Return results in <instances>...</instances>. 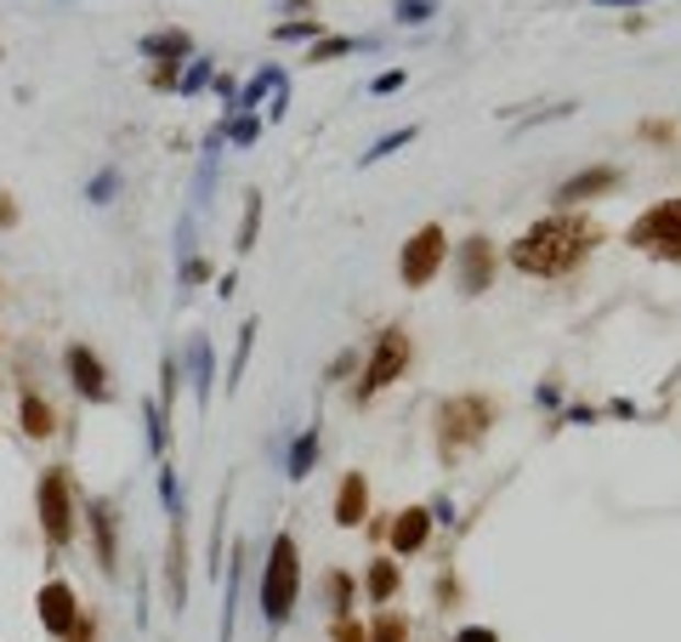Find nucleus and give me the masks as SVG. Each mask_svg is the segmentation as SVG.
<instances>
[{"instance_id": "f03ea898", "label": "nucleus", "mask_w": 681, "mask_h": 642, "mask_svg": "<svg viewBox=\"0 0 681 642\" xmlns=\"http://www.w3.org/2000/svg\"><path fill=\"white\" fill-rule=\"evenodd\" d=\"M295 591H301V563H295V540L279 534L267 552V574H261V615L267 626H284L295 615Z\"/></svg>"}, {"instance_id": "20e7f679", "label": "nucleus", "mask_w": 681, "mask_h": 642, "mask_svg": "<svg viewBox=\"0 0 681 642\" xmlns=\"http://www.w3.org/2000/svg\"><path fill=\"white\" fill-rule=\"evenodd\" d=\"M630 245L636 251H654V256H681V199H665V206L647 211L630 228Z\"/></svg>"}, {"instance_id": "2f4dec72", "label": "nucleus", "mask_w": 681, "mask_h": 642, "mask_svg": "<svg viewBox=\"0 0 681 642\" xmlns=\"http://www.w3.org/2000/svg\"><path fill=\"white\" fill-rule=\"evenodd\" d=\"M460 642H494V631L489 626H471V631H460Z\"/></svg>"}, {"instance_id": "4be33fe9", "label": "nucleus", "mask_w": 681, "mask_h": 642, "mask_svg": "<svg viewBox=\"0 0 681 642\" xmlns=\"http://www.w3.org/2000/svg\"><path fill=\"white\" fill-rule=\"evenodd\" d=\"M369 591L387 602V597L398 591V568H392V563H375V568H369Z\"/></svg>"}, {"instance_id": "7ed1b4c3", "label": "nucleus", "mask_w": 681, "mask_h": 642, "mask_svg": "<svg viewBox=\"0 0 681 642\" xmlns=\"http://www.w3.org/2000/svg\"><path fill=\"white\" fill-rule=\"evenodd\" d=\"M41 529H46V546L63 552L75 540V478L63 466H52L41 478Z\"/></svg>"}, {"instance_id": "b1692460", "label": "nucleus", "mask_w": 681, "mask_h": 642, "mask_svg": "<svg viewBox=\"0 0 681 642\" xmlns=\"http://www.w3.org/2000/svg\"><path fill=\"white\" fill-rule=\"evenodd\" d=\"M86 193H91V206H109V199L120 193V171H97Z\"/></svg>"}, {"instance_id": "a211bd4d", "label": "nucleus", "mask_w": 681, "mask_h": 642, "mask_svg": "<svg viewBox=\"0 0 681 642\" xmlns=\"http://www.w3.org/2000/svg\"><path fill=\"white\" fill-rule=\"evenodd\" d=\"M143 52H148L154 63H177V57L193 52V41L182 35V29H165V35H148V41H143Z\"/></svg>"}, {"instance_id": "f3484780", "label": "nucleus", "mask_w": 681, "mask_h": 642, "mask_svg": "<svg viewBox=\"0 0 681 642\" xmlns=\"http://www.w3.org/2000/svg\"><path fill=\"white\" fill-rule=\"evenodd\" d=\"M364 500H369V484L358 478V472H347V478H340V495H335V518L340 523H364Z\"/></svg>"}, {"instance_id": "9b49d317", "label": "nucleus", "mask_w": 681, "mask_h": 642, "mask_svg": "<svg viewBox=\"0 0 681 642\" xmlns=\"http://www.w3.org/2000/svg\"><path fill=\"white\" fill-rule=\"evenodd\" d=\"M91 540H97V568L114 574L120 568V529H114V506L91 500Z\"/></svg>"}, {"instance_id": "ddd939ff", "label": "nucleus", "mask_w": 681, "mask_h": 642, "mask_svg": "<svg viewBox=\"0 0 681 642\" xmlns=\"http://www.w3.org/2000/svg\"><path fill=\"white\" fill-rule=\"evenodd\" d=\"M619 182V171H613V165H596V171H579V177H568L562 182V206H579V199H591V193H602V188H613Z\"/></svg>"}, {"instance_id": "f257e3e1", "label": "nucleus", "mask_w": 681, "mask_h": 642, "mask_svg": "<svg viewBox=\"0 0 681 642\" xmlns=\"http://www.w3.org/2000/svg\"><path fill=\"white\" fill-rule=\"evenodd\" d=\"M596 222H585V217H545L539 228H528L517 245H511V262L523 267V274H568V267H579L591 256V245H596Z\"/></svg>"}, {"instance_id": "c85d7f7f", "label": "nucleus", "mask_w": 681, "mask_h": 642, "mask_svg": "<svg viewBox=\"0 0 681 642\" xmlns=\"http://www.w3.org/2000/svg\"><path fill=\"white\" fill-rule=\"evenodd\" d=\"M204 80H211V63H193V69L182 75V91H199Z\"/></svg>"}, {"instance_id": "6ab92c4d", "label": "nucleus", "mask_w": 681, "mask_h": 642, "mask_svg": "<svg viewBox=\"0 0 681 642\" xmlns=\"http://www.w3.org/2000/svg\"><path fill=\"white\" fill-rule=\"evenodd\" d=\"M313 461H319V427H306L295 444H290V478H306V472H313Z\"/></svg>"}, {"instance_id": "72a5a7b5", "label": "nucleus", "mask_w": 681, "mask_h": 642, "mask_svg": "<svg viewBox=\"0 0 681 642\" xmlns=\"http://www.w3.org/2000/svg\"><path fill=\"white\" fill-rule=\"evenodd\" d=\"M12 217H18V211H12V199H7V193H0V228H7Z\"/></svg>"}, {"instance_id": "bb28decb", "label": "nucleus", "mask_w": 681, "mask_h": 642, "mask_svg": "<svg viewBox=\"0 0 681 642\" xmlns=\"http://www.w3.org/2000/svg\"><path fill=\"white\" fill-rule=\"evenodd\" d=\"M330 597H335L340 615H347V602H353V580H347V574H330Z\"/></svg>"}, {"instance_id": "39448f33", "label": "nucleus", "mask_w": 681, "mask_h": 642, "mask_svg": "<svg viewBox=\"0 0 681 642\" xmlns=\"http://www.w3.org/2000/svg\"><path fill=\"white\" fill-rule=\"evenodd\" d=\"M437 432H443V450L460 455L466 444H477V438L489 432V403L483 398H455L449 410H443V427Z\"/></svg>"}, {"instance_id": "a878e982", "label": "nucleus", "mask_w": 681, "mask_h": 642, "mask_svg": "<svg viewBox=\"0 0 681 642\" xmlns=\"http://www.w3.org/2000/svg\"><path fill=\"white\" fill-rule=\"evenodd\" d=\"M256 222H261V199L250 193V206H245V228H238V251H250V245H256Z\"/></svg>"}, {"instance_id": "2eb2a0df", "label": "nucleus", "mask_w": 681, "mask_h": 642, "mask_svg": "<svg viewBox=\"0 0 681 642\" xmlns=\"http://www.w3.org/2000/svg\"><path fill=\"white\" fill-rule=\"evenodd\" d=\"M188 364H193V398H199V410L204 403H211V369H216V358H211V342H204V335H193L188 342Z\"/></svg>"}, {"instance_id": "5701e85b", "label": "nucleus", "mask_w": 681, "mask_h": 642, "mask_svg": "<svg viewBox=\"0 0 681 642\" xmlns=\"http://www.w3.org/2000/svg\"><path fill=\"white\" fill-rule=\"evenodd\" d=\"M432 12H437V0H398V7H392L398 23H426Z\"/></svg>"}, {"instance_id": "6e6552de", "label": "nucleus", "mask_w": 681, "mask_h": 642, "mask_svg": "<svg viewBox=\"0 0 681 642\" xmlns=\"http://www.w3.org/2000/svg\"><path fill=\"white\" fill-rule=\"evenodd\" d=\"M403 364H409V335H403V330H387V335H381V347H375V358H369V376H364L358 398H375L387 381H398V376H403Z\"/></svg>"}, {"instance_id": "412c9836", "label": "nucleus", "mask_w": 681, "mask_h": 642, "mask_svg": "<svg viewBox=\"0 0 681 642\" xmlns=\"http://www.w3.org/2000/svg\"><path fill=\"white\" fill-rule=\"evenodd\" d=\"M250 342H256V324L238 330V347H233V364H227V387H238V369L250 364Z\"/></svg>"}, {"instance_id": "473e14b6", "label": "nucleus", "mask_w": 681, "mask_h": 642, "mask_svg": "<svg viewBox=\"0 0 681 642\" xmlns=\"http://www.w3.org/2000/svg\"><path fill=\"white\" fill-rule=\"evenodd\" d=\"M398 86H403V75H398V69H392V75H381V80H375V91H381V97H387V91H398Z\"/></svg>"}, {"instance_id": "1a4fd4ad", "label": "nucleus", "mask_w": 681, "mask_h": 642, "mask_svg": "<svg viewBox=\"0 0 681 642\" xmlns=\"http://www.w3.org/2000/svg\"><path fill=\"white\" fill-rule=\"evenodd\" d=\"M165 591H170V608L188 602V529H182V512H170V546H165Z\"/></svg>"}, {"instance_id": "393cba45", "label": "nucleus", "mask_w": 681, "mask_h": 642, "mask_svg": "<svg viewBox=\"0 0 681 642\" xmlns=\"http://www.w3.org/2000/svg\"><path fill=\"white\" fill-rule=\"evenodd\" d=\"M403 615H381V620H375V631H369V642H403Z\"/></svg>"}, {"instance_id": "f8f14e48", "label": "nucleus", "mask_w": 681, "mask_h": 642, "mask_svg": "<svg viewBox=\"0 0 681 642\" xmlns=\"http://www.w3.org/2000/svg\"><path fill=\"white\" fill-rule=\"evenodd\" d=\"M489 267H494V245L489 240H466V251H460V285L466 290H483L489 285Z\"/></svg>"}, {"instance_id": "cd10ccee", "label": "nucleus", "mask_w": 681, "mask_h": 642, "mask_svg": "<svg viewBox=\"0 0 681 642\" xmlns=\"http://www.w3.org/2000/svg\"><path fill=\"white\" fill-rule=\"evenodd\" d=\"M340 52H353V41H319L313 63H330V57H340Z\"/></svg>"}, {"instance_id": "c756f323", "label": "nucleus", "mask_w": 681, "mask_h": 642, "mask_svg": "<svg viewBox=\"0 0 681 642\" xmlns=\"http://www.w3.org/2000/svg\"><path fill=\"white\" fill-rule=\"evenodd\" d=\"M227 131H233V137H238V143H256V131H261V125H256V120H233Z\"/></svg>"}, {"instance_id": "9d476101", "label": "nucleus", "mask_w": 681, "mask_h": 642, "mask_svg": "<svg viewBox=\"0 0 681 642\" xmlns=\"http://www.w3.org/2000/svg\"><path fill=\"white\" fill-rule=\"evenodd\" d=\"M80 620V602H75V586L68 580H46L41 586V626L52 637H68V626Z\"/></svg>"}, {"instance_id": "dca6fc26", "label": "nucleus", "mask_w": 681, "mask_h": 642, "mask_svg": "<svg viewBox=\"0 0 681 642\" xmlns=\"http://www.w3.org/2000/svg\"><path fill=\"white\" fill-rule=\"evenodd\" d=\"M426 529H432V512L426 506H409V512L398 518V529H392V552H421Z\"/></svg>"}, {"instance_id": "4468645a", "label": "nucleus", "mask_w": 681, "mask_h": 642, "mask_svg": "<svg viewBox=\"0 0 681 642\" xmlns=\"http://www.w3.org/2000/svg\"><path fill=\"white\" fill-rule=\"evenodd\" d=\"M18 427H23L29 438H52V432H57L52 403H46L41 392H23V398H18Z\"/></svg>"}, {"instance_id": "423d86ee", "label": "nucleus", "mask_w": 681, "mask_h": 642, "mask_svg": "<svg viewBox=\"0 0 681 642\" xmlns=\"http://www.w3.org/2000/svg\"><path fill=\"white\" fill-rule=\"evenodd\" d=\"M443 256H449V240H443V228H421L415 240L403 245V256H398L403 285H426L437 267H443Z\"/></svg>"}, {"instance_id": "0eeeda50", "label": "nucleus", "mask_w": 681, "mask_h": 642, "mask_svg": "<svg viewBox=\"0 0 681 642\" xmlns=\"http://www.w3.org/2000/svg\"><path fill=\"white\" fill-rule=\"evenodd\" d=\"M63 364H68V381H75V392H80L86 403H109V398H114V376L102 369V358H97L91 347L75 342Z\"/></svg>"}, {"instance_id": "7c9ffc66", "label": "nucleus", "mask_w": 681, "mask_h": 642, "mask_svg": "<svg viewBox=\"0 0 681 642\" xmlns=\"http://www.w3.org/2000/svg\"><path fill=\"white\" fill-rule=\"evenodd\" d=\"M335 642H364V631H358V626H347V620H340V626H335Z\"/></svg>"}, {"instance_id": "aec40b11", "label": "nucleus", "mask_w": 681, "mask_h": 642, "mask_svg": "<svg viewBox=\"0 0 681 642\" xmlns=\"http://www.w3.org/2000/svg\"><path fill=\"white\" fill-rule=\"evenodd\" d=\"M403 143H415V125H403V131H387L381 143H375L369 154H364V165H375V159H387V154H398Z\"/></svg>"}]
</instances>
